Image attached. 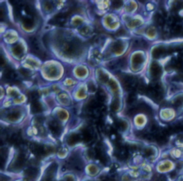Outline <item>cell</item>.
Listing matches in <instances>:
<instances>
[{
    "label": "cell",
    "instance_id": "5",
    "mask_svg": "<svg viewBox=\"0 0 183 181\" xmlns=\"http://www.w3.org/2000/svg\"><path fill=\"white\" fill-rule=\"evenodd\" d=\"M133 46L135 48H145L147 46V44L144 40L139 39H135L133 42Z\"/></svg>",
    "mask_w": 183,
    "mask_h": 181
},
{
    "label": "cell",
    "instance_id": "3",
    "mask_svg": "<svg viewBox=\"0 0 183 181\" xmlns=\"http://www.w3.org/2000/svg\"><path fill=\"white\" fill-rule=\"evenodd\" d=\"M49 129L55 135H59L61 133V126L56 120H52L49 124Z\"/></svg>",
    "mask_w": 183,
    "mask_h": 181
},
{
    "label": "cell",
    "instance_id": "4",
    "mask_svg": "<svg viewBox=\"0 0 183 181\" xmlns=\"http://www.w3.org/2000/svg\"><path fill=\"white\" fill-rule=\"evenodd\" d=\"M5 77L7 80H9V81H15V80L17 79L18 75L14 71L8 70L5 73Z\"/></svg>",
    "mask_w": 183,
    "mask_h": 181
},
{
    "label": "cell",
    "instance_id": "9",
    "mask_svg": "<svg viewBox=\"0 0 183 181\" xmlns=\"http://www.w3.org/2000/svg\"><path fill=\"white\" fill-rule=\"evenodd\" d=\"M18 112L17 111H14V112H12V114H10V116H9V118H12L13 119H15L17 118L18 116Z\"/></svg>",
    "mask_w": 183,
    "mask_h": 181
},
{
    "label": "cell",
    "instance_id": "7",
    "mask_svg": "<svg viewBox=\"0 0 183 181\" xmlns=\"http://www.w3.org/2000/svg\"><path fill=\"white\" fill-rule=\"evenodd\" d=\"M97 99L100 101H103L105 99V95L102 91H100L98 93V96H97Z\"/></svg>",
    "mask_w": 183,
    "mask_h": 181
},
{
    "label": "cell",
    "instance_id": "10",
    "mask_svg": "<svg viewBox=\"0 0 183 181\" xmlns=\"http://www.w3.org/2000/svg\"><path fill=\"white\" fill-rule=\"evenodd\" d=\"M29 96L31 97V98H32V99L35 100L37 98V97H38V95H37V94L36 92H32V94H30V96Z\"/></svg>",
    "mask_w": 183,
    "mask_h": 181
},
{
    "label": "cell",
    "instance_id": "8",
    "mask_svg": "<svg viewBox=\"0 0 183 181\" xmlns=\"http://www.w3.org/2000/svg\"><path fill=\"white\" fill-rule=\"evenodd\" d=\"M135 99H136L135 96H134V94H130V95L129 96V97L128 98V101L129 103H133L134 100H135Z\"/></svg>",
    "mask_w": 183,
    "mask_h": 181
},
{
    "label": "cell",
    "instance_id": "2",
    "mask_svg": "<svg viewBox=\"0 0 183 181\" xmlns=\"http://www.w3.org/2000/svg\"><path fill=\"white\" fill-rule=\"evenodd\" d=\"M150 74H151L152 78H154L155 79H157L162 74V68L158 63H152L151 66V69H150Z\"/></svg>",
    "mask_w": 183,
    "mask_h": 181
},
{
    "label": "cell",
    "instance_id": "1",
    "mask_svg": "<svg viewBox=\"0 0 183 181\" xmlns=\"http://www.w3.org/2000/svg\"><path fill=\"white\" fill-rule=\"evenodd\" d=\"M29 45H30L32 50L35 52V54H36L38 55L40 57L44 56V52L42 50L41 46H40V44H39L37 38H35V37H32V38L29 39Z\"/></svg>",
    "mask_w": 183,
    "mask_h": 181
},
{
    "label": "cell",
    "instance_id": "6",
    "mask_svg": "<svg viewBox=\"0 0 183 181\" xmlns=\"http://www.w3.org/2000/svg\"><path fill=\"white\" fill-rule=\"evenodd\" d=\"M32 111L35 113H38L42 111V106L40 103H37V102H35L32 105Z\"/></svg>",
    "mask_w": 183,
    "mask_h": 181
}]
</instances>
